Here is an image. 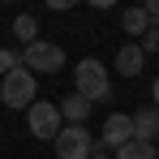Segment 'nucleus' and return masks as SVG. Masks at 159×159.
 Segmentation results:
<instances>
[{
	"label": "nucleus",
	"instance_id": "0eeeda50",
	"mask_svg": "<svg viewBox=\"0 0 159 159\" xmlns=\"http://www.w3.org/2000/svg\"><path fill=\"white\" fill-rule=\"evenodd\" d=\"M142 65H146L142 43H125V48H116V73H120V78H138Z\"/></svg>",
	"mask_w": 159,
	"mask_h": 159
},
{
	"label": "nucleus",
	"instance_id": "9d476101",
	"mask_svg": "<svg viewBox=\"0 0 159 159\" xmlns=\"http://www.w3.org/2000/svg\"><path fill=\"white\" fill-rule=\"evenodd\" d=\"M120 26L129 30V34H146L155 22H151V13H146V9H125V13H120Z\"/></svg>",
	"mask_w": 159,
	"mask_h": 159
},
{
	"label": "nucleus",
	"instance_id": "a211bd4d",
	"mask_svg": "<svg viewBox=\"0 0 159 159\" xmlns=\"http://www.w3.org/2000/svg\"><path fill=\"white\" fill-rule=\"evenodd\" d=\"M155 146H159V142H155Z\"/></svg>",
	"mask_w": 159,
	"mask_h": 159
},
{
	"label": "nucleus",
	"instance_id": "f03ea898",
	"mask_svg": "<svg viewBox=\"0 0 159 159\" xmlns=\"http://www.w3.org/2000/svg\"><path fill=\"white\" fill-rule=\"evenodd\" d=\"M22 65H26L30 73H60L65 69V48L60 43H48V39H39V43H30L26 52H22Z\"/></svg>",
	"mask_w": 159,
	"mask_h": 159
},
{
	"label": "nucleus",
	"instance_id": "9b49d317",
	"mask_svg": "<svg viewBox=\"0 0 159 159\" xmlns=\"http://www.w3.org/2000/svg\"><path fill=\"white\" fill-rule=\"evenodd\" d=\"M116 159H159V146L155 142H142V138H133L129 146H120Z\"/></svg>",
	"mask_w": 159,
	"mask_h": 159
},
{
	"label": "nucleus",
	"instance_id": "1a4fd4ad",
	"mask_svg": "<svg viewBox=\"0 0 159 159\" xmlns=\"http://www.w3.org/2000/svg\"><path fill=\"white\" fill-rule=\"evenodd\" d=\"M133 133L142 138V142H155L159 138V107L146 103L142 112H133Z\"/></svg>",
	"mask_w": 159,
	"mask_h": 159
},
{
	"label": "nucleus",
	"instance_id": "f257e3e1",
	"mask_svg": "<svg viewBox=\"0 0 159 159\" xmlns=\"http://www.w3.org/2000/svg\"><path fill=\"white\" fill-rule=\"evenodd\" d=\"M73 82H78V95H82V99H90V103L112 99V86H107V65H103V60H95V56L78 60Z\"/></svg>",
	"mask_w": 159,
	"mask_h": 159
},
{
	"label": "nucleus",
	"instance_id": "2eb2a0df",
	"mask_svg": "<svg viewBox=\"0 0 159 159\" xmlns=\"http://www.w3.org/2000/svg\"><path fill=\"white\" fill-rule=\"evenodd\" d=\"M142 9H146V13H151V17H159V0H146V4H142Z\"/></svg>",
	"mask_w": 159,
	"mask_h": 159
},
{
	"label": "nucleus",
	"instance_id": "7ed1b4c3",
	"mask_svg": "<svg viewBox=\"0 0 159 159\" xmlns=\"http://www.w3.org/2000/svg\"><path fill=\"white\" fill-rule=\"evenodd\" d=\"M0 99L9 107H30L34 103V73L26 65H17L9 78H0Z\"/></svg>",
	"mask_w": 159,
	"mask_h": 159
},
{
	"label": "nucleus",
	"instance_id": "423d86ee",
	"mask_svg": "<svg viewBox=\"0 0 159 159\" xmlns=\"http://www.w3.org/2000/svg\"><path fill=\"white\" fill-rule=\"evenodd\" d=\"M133 138H138V133H133V116L112 112V116L103 120V138H99V142H103L107 151H120V146H129Z\"/></svg>",
	"mask_w": 159,
	"mask_h": 159
},
{
	"label": "nucleus",
	"instance_id": "6e6552de",
	"mask_svg": "<svg viewBox=\"0 0 159 159\" xmlns=\"http://www.w3.org/2000/svg\"><path fill=\"white\" fill-rule=\"evenodd\" d=\"M90 99H82L78 90H73V95H65V99H60V116H65V125H86V116H90Z\"/></svg>",
	"mask_w": 159,
	"mask_h": 159
},
{
	"label": "nucleus",
	"instance_id": "dca6fc26",
	"mask_svg": "<svg viewBox=\"0 0 159 159\" xmlns=\"http://www.w3.org/2000/svg\"><path fill=\"white\" fill-rule=\"evenodd\" d=\"M151 95H155V107H159V78H155V90H151Z\"/></svg>",
	"mask_w": 159,
	"mask_h": 159
},
{
	"label": "nucleus",
	"instance_id": "f8f14e48",
	"mask_svg": "<svg viewBox=\"0 0 159 159\" xmlns=\"http://www.w3.org/2000/svg\"><path fill=\"white\" fill-rule=\"evenodd\" d=\"M13 34L30 48V43H39V22H34L30 13H17V17H13Z\"/></svg>",
	"mask_w": 159,
	"mask_h": 159
},
{
	"label": "nucleus",
	"instance_id": "20e7f679",
	"mask_svg": "<svg viewBox=\"0 0 159 159\" xmlns=\"http://www.w3.org/2000/svg\"><path fill=\"white\" fill-rule=\"evenodd\" d=\"M52 146H56V159H90L95 155V138L86 133V125H65Z\"/></svg>",
	"mask_w": 159,
	"mask_h": 159
},
{
	"label": "nucleus",
	"instance_id": "ddd939ff",
	"mask_svg": "<svg viewBox=\"0 0 159 159\" xmlns=\"http://www.w3.org/2000/svg\"><path fill=\"white\" fill-rule=\"evenodd\" d=\"M17 65H22V56H17V52H9V48H0V78H9Z\"/></svg>",
	"mask_w": 159,
	"mask_h": 159
},
{
	"label": "nucleus",
	"instance_id": "39448f33",
	"mask_svg": "<svg viewBox=\"0 0 159 159\" xmlns=\"http://www.w3.org/2000/svg\"><path fill=\"white\" fill-rule=\"evenodd\" d=\"M26 125L34 138H43V142H56L60 129H65V116H60V103H30V116Z\"/></svg>",
	"mask_w": 159,
	"mask_h": 159
},
{
	"label": "nucleus",
	"instance_id": "f3484780",
	"mask_svg": "<svg viewBox=\"0 0 159 159\" xmlns=\"http://www.w3.org/2000/svg\"><path fill=\"white\" fill-rule=\"evenodd\" d=\"M90 159H112V155H103V151H99V155H90Z\"/></svg>",
	"mask_w": 159,
	"mask_h": 159
},
{
	"label": "nucleus",
	"instance_id": "4468645a",
	"mask_svg": "<svg viewBox=\"0 0 159 159\" xmlns=\"http://www.w3.org/2000/svg\"><path fill=\"white\" fill-rule=\"evenodd\" d=\"M138 43H142V52H159V26H151L142 39H138Z\"/></svg>",
	"mask_w": 159,
	"mask_h": 159
}]
</instances>
